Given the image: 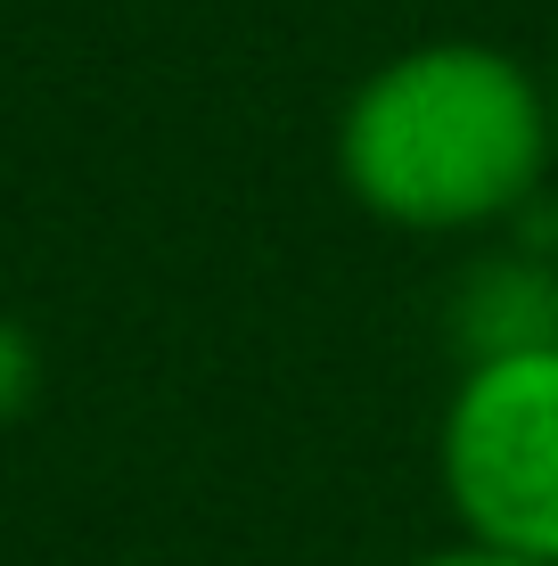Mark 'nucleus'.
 Returning a JSON list of instances; mask_svg holds the SVG:
<instances>
[{
    "mask_svg": "<svg viewBox=\"0 0 558 566\" xmlns=\"http://www.w3.org/2000/svg\"><path fill=\"white\" fill-rule=\"evenodd\" d=\"M329 165L345 198L402 239H502L550 198V83L476 33L411 42L345 91Z\"/></svg>",
    "mask_w": 558,
    "mask_h": 566,
    "instance_id": "obj_1",
    "label": "nucleus"
},
{
    "mask_svg": "<svg viewBox=\"0 0 558 566\" xmlns=\"http://www.w3.org/2000/svg\"><path fill=\"white\" fill-rule=\"evenodd\" d=\"M435 484L460 542L558 566V354L460 369L435 419Z\"/></svg>",
    "mask_w": 558,
    "mask_h": 566,
    "instance_id": "obj_2",
    "label": "nucleus"
},
{
    "mask_svg": "<svg viewBox=\"0 0 558 566\" xmlns=\"http://www.w3.org/2000/svg\"><path fill=\"white\" fill-rule=\"evenodd\" d=\"M444 345L468 361H509V354H558V255L526 239H493L468 255L444 287Z\"/></svg>",
    "mask_w": 558,
    "mask_h": 566,
    "instance_id": "obj_3",
    "label": "nucleus"
},
{
    "mask_svg": "<svg viewBox=\"0 0 558 566\" xmlns=\"http://www.w3.org/2000/svg\"><path fill=\"white\" fill-rule=\"evenodd\" d=\"M33 402H42V345H33V328L0 321V427L25 419Z\"/></svg>",
    "mask_w": 558,
    "mask_h": 566,
    "instance_id": "obj_4",
    "label": "nucleus"
},
{
    "mask_svg": "<svg viewBox=\"0 0 558 566\" xmlns=\"http://www.w3.org/2000/svg\"><path fill=\"white\" fill-rule=\"evenodd\" d=\"M402 566H526V558H502V551H476V542H444V551H419Z\"/></svg>",
    "mask_w": 558,
    "mask_h": 566,
    "instance_id": "obj_5",
    "label": "nucleus"
},
{
    "mask_svg": "<svg viewBox=\"0 0 558 566\" xmlns=\"http://www.w3.org/2000/svg\"><path fill=\"white\" fill-rule=\"evenodd\" d=\"M543 83H550V115H558V57H550V74H543Z\"/></svg>",
    "mask_w": 558,
    "mask_h": 566,
    "instance_id": "obj_6",
    "label": "nucleus"
}]
</instances>
